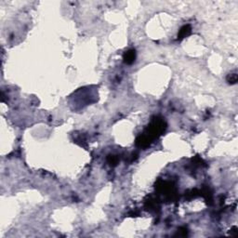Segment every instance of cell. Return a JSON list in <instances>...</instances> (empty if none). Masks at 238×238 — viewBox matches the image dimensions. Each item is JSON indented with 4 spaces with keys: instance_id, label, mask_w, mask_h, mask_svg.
<instances>
[{
    "instance_id": "obj_1",
    "label": "cell",
    "mask_w": 238,
    "mask_h": 238,
    "mask_svg": "<svg viewBox=\"0 0 238 238\" xmlns=\"http://www.w3.org/2000/svg\"><path fill=\"white\" fill-rule=\"evenodd\" d=\"M135 58H136L135 50L131 49V50H128V52L125 53V55H124V61H125V62L128 63V64H131L135 61Z\"/></svg>"
},
{
    "instance_id": "obj_2",
    "label": "cell",
    "mask_w": 238,
    "mask_h": 238,
    "mask_svg": "<svg viewBox=\"0 0 238 238\" xmlns=\"http://www.w3.org/2000/svg\"><path fill=\"white\" fill-rule=\"evenodd\" d=\"M190 32H191V27H190L189 25L183 26V27L181 29L180 34H178V37H180V38L185 37L186 35H188V34H190Z\"/></svg>"
},
{
    "instance_id": "obj_3",
    "label": "cell",
    "mask_w": 238,
    "mask_h": 238,
    "mask_svg": "<svg viewBox=\"0 0 238 238\" xmlns=\"http://www.w3.org/2000/svg\"><path fill=\"white\" fill-rule=\"evenodd\" d=\"M227 80L229 83L231 84H234L237 81V75L236 74H231L228 77H227Z\"/></svg>"
}]
</instances>
